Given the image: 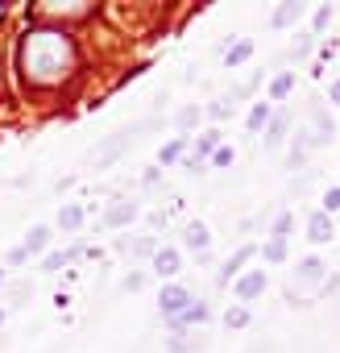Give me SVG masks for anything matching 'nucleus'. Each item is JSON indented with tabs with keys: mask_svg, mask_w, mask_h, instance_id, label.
I'll use <instances>...</instances> for the list:
<instances>
[{
	"mask_svg": "<svg viewBox=\"0 0 340 353\" xmlns=\"http://www.w3.org/2000/svg\"><path fill=\"white\" fill-rule=\"evenodd\" d=\"M323 270H328V266H323L319 258H303L295 274H299V283H319V279H323Z\"/></svg>",
	"mask_w": 340,
	"mask_h": 353,
	"instance_id": "nucleus-15",
	"label": "nucleus"
},
{
	"mask_svg": "<svg viewBox=\"0 0 340 353\" xmlns=\"http://www.w3.org/2000/svg\"><path fill=\"white\" fill-rule=\"evenodd\" d=\"M328 100H332V104H340V79H336V83L328 88Z\"/></svg>",
	"mask_w": 340,
	"mask_h": 353,
	"instance_id": "nucleus-35",
	"label": "nucleus"
},
{
	"mask_svg": "<svg viewBox=\"0 0 340 353\" xmlns=\"http://www.w3.org/2000/svg\"><path fill=\"white\" fill-rule=\"evenodd\" d=\"M262 291H266V270H249V274H241V279H237V299H241V303L257 299Z\"/></svg>",
	"mask_w": 340,
	"mask_h": 353,
	"instance_id": "nucleus-8",
	"label": "nucleus"
},
{
	"mask_svg": "<svg viewBox=\"0 0 340 353\" xmlns=\"http://www.w3.org/2000/svg\"><path fill=\"white\" fill-rule=\"evenodd\" d=\"M224 324H229V328H245V324H249V307H245V303L229 307V312H224Z\"/></svg>",
	"mask_w": 340,
	"mask_h": 353,
	"instance_id": "nucleus-22",
	"label": "nucleus"
},
{
	"mask_svg": "<svg viewBox=\"0 0 340 353\" xmlns=\"http://www.w3.org/2000/svg\"><path fill=\"white\" fill-rule=\"evenodd\" d=\"M311 46H315V38H311V34H299V42H295V50H290V54H295V59H307V54H311Z\"/></svg>",
	"mask_w": 340,
	"mask_h": 353,
	"instance_id": "nucleus-27",
	"label": "nucleus"
},
{
	"mask_svg": "<svg viewBox=\"0 0 340 353\" xmlns=\"http://www.w3.org/2000/svg\"><path fill=\"white\" fill-rule=\"evenodd\" d=\"M187 303H191V291H187V287H179V283H166V287L158 291V312H162L166 320H175Z\"/></svg>",
	"mask_w": 340,
	"mask_h": 353,
	"instance_id": "nucleus-2",
	"label": "nucleus"
},
{
	"mask_svg": "<svg viewBox=\"0 0 340 353\" xmlns=\"http://www.w3.org/2000/svg\"><path fill=\"white\" fill-rule=\"evenodd\" d=\"M183 154H187V137H175V141H166V145H162L158 162H162V166H170V162H179Z\"/></svg>",
	"mask_w": 340,
	"mask_h": 353,
	"instance_id": "nucleus-18",
	"label": "nucleus"
},
{
	"mask_svg": "<svg viewBox=\"0 0 340 353\" xmlns=\"http://www.w3.org/2000/svg\"><path fill=\"white\" fill-rule=\"evenodd\" d=\"M79 225H83V208H79V204H63V208H59V229H63V233H75Z\"/></svg>",
	"mask_w": 340,
	"mask_h": 353,
	"instance_id": "nucleus-13",
	"label": "nucleus"
},
{
	"mask_svg": "<svg viewBox=\"0 0 340 353\" xmlns=\"http://www.w3.org/2000/svg\"><path fill=\"white\" fill-rule=\"evenodd\" d=\"M183 245H187L191 254H200V258H204V254H208V245H212L208 225H204V221H187V225H183Z\"/></svg>",
	"mask_w": 340,
	"mask_h": 353,
	"instance_id": "nucleus-6",
	"label": "nucleus"
},
{
	"mask_svg": "<svg viewBox=\"0 0 340 353\" xmlns=\"http://www.w3.org/2000/svg\"><path fill=\"white\" fill-rule=\"evenodd\" d=\"M290 233V212H282L278 221H274V237H286Z\"/></svg>",
	"mask_w": 340,
	"mask_h": 353,
	"instance_id": "nucleus-29",
	"label": "nucleus"
},
{
	"mask_svg": "<svg viewBox=\"0 0 340 353\" xmlns=\"http://www.w3.org/2000/svg\"><path fill=\"white\" fill-rule=\"evenodd\" d=\"M208 117H212V121H224V117H233V100H229V96L212 100V104H208Z\"/></svg>",
	"mask_w": 340,
	"mask_h": 353,
	"instance_id": "nucleus-23",
	"label": "nucleus"
},
{
	"mask_svg": "<svg viewBox=\"0 0 340 353\" xmlns=\"http://www.w3.org/2000/svg\"><path fill=\"white\" fill-rule=\"evenodd\" d=\"M328 21H332V9H319V13H315V30H323Z\"/></svg>",
	"mask_w": 340,
	"mask_h": 353,
	"instance_id": "nucleus-33",
	"label": "nucleus"
},
{
	"mask_svg": "<svg viewBox=\"0 0 340 353\" xmlns=\"http://www.w3.org/2000/svg\"><path fill=\"white\" fill-rule=\"evenodd\" d=\"M0 287H5V270H0Z\"/></svg>",
	"mask_w": 340,
	"mask_h": 353,
	"instance_id": "nucleus-37",
	"label": "nucleus"
},
{
	"mask_svg": "<svg viewBox=\"0 0 340 353\" xmlns=\"http://www.w3.org/2000/svg\"><path fill=\"white\" fill-rule=\"evenodd\" d=\"M299 17H303V5H282V9L270 17V26H274V30H286V26H295Z\"/></svg>",
	"mask_w": 340,
	"mask_h": 353,
	"instance_id": "nucleus-16",
	"label": "nucleus"
},
{
	"mask_svg": "<svg viewBox=\"0 0 340 353\" xmlns=\"http://www.w3.org/2000/svg\"><path fill=\"white\" fill-rule=\"evenodd\" d=\"M262 254H266V262H282L286 258V237H270Z\"/></svg>",
	"mask_w": 340,
	"mask_h": 353,
	"instance_id": "nucleus-21",
	"label": "nucleus"
},
{
	"mask_svg": "<svg viewBox=\"0 0 340 353\" xmlns=\"http://www.w3.org/2000/svg\"><path fill=\"white\" fill-rule=\"evenodd\" d=\"M145 287V274H125V291H141Z\"/></svg>",
	"mask_w": 340,
	"mask_h": 353,
	"instance_id": "nucleus-32",
	"label": "nucleus"
},
{
	"mask_svg": "<svg viewBox=\"0 0 340 353\" xmlns=\"http://www.w3.org/2000/svg\"><path fill=\"white\" fill-rule=\"evenodd\" d=\"M216 150H220V129H208V133L200 137V145H195V154H191V158H200V162H204V158H212Z\"/></svg>",
	"mask_w": 340,
	"mask_h": 353,
	"instance_id": "nucleus-17",
	"label": "nucleus"
},
{
	"mask_svg": "<svg viewBox=\"0 0 340 353\" xmlns=\"http://www.w3.org/2000/svg\"><path fill=\"white\" fill-rule=\"evenodd\" d=\"M332 237H336L332 216H328V212H315V216L307 221V241H311V245H328Z\"/></svg>",
	"mask_w": 340,
	"mask_h": 353,
	"instance_id": "nucleus-7",
	"label": "nucleus"
},
{
	"mask_svg": "<svg viewBox=\"0 0 340 353\" xmlns=\"http://www.w3.org/2000/svg\"><path fill=\"white\" fill-rule=\"evenodd\" d=\"M270 121H274V108H270V104H262V100H257V104H253V108H249V133H262V129H266V125H270Z\"/></svg>",
	"mask_w": 340,
	"mask_h": 353,
	"instance_id": "nucleus-14",
	"label": "nucleus"
},
{
	"mask_svg": "<svg viewBox=\"0 0 340 353\" xmlns=\"http://www.w3.org/2000/svg\"><path fill=\"white\" fill-rule=\"evenodd\" d=\"M212 162H216V166H233V150H224V145H220V150L212 154Z\"/></svg>",
	"mask_w": 340,
	"mask_h": 353,
	"instance_id": "nucleus-30",
	"label": "nucleus"
},
{
	"mask_svg": "<svg viewBox=\"0 0 340 353\" xmlns=\"http://www.w3.org/2000/svg\"><path fill=\"white\" fill-rule=\"evenodd\" d=\"M286 137V117H274L270 125H266V145H278Z\"/></svg>",
	"mask_w": 340,
	"mask_h": 353,
	"instance_id": "nucleus-20",
	"label": "nucleus"
},
{
	"mask_svg": "<svg viewBox=\"0 0 340 353\" xmlns=\"http://www.w3.org/2000/svg\"><path fill=\"white\" fill-rule=\"evenodd\" d=\"M290 88H295V75H290V71H282V75L270 83V96H274V100H282V96H290Z\"/></svg>",
	"mask_w": 340,
	"mask_h": 353,
	"instance_id": "nucleus-19",
	"label": "nucleus"
},
{
	"mask_svg": "<svg viewBox=\"0 0 340 353\" xmlns=\"http://www.w3.org/2000/svg\"><path fill=\"white\" fill-rule=\"evenodd\" d=\"M200 117H204L200 108H179V117H175V125H179V129H191V125H200Z\"/></svg>",
	"mask_w": 340,
	"mask_h": 353,
	"instance_id": "nucleus-26",
	"label": "nucleus"
},
{
	"mask_svg": "<svg viewBox=\"0 0 340 353\" xmlns=\"http://www.w3.org/2000/svg\"><path fill=\"white\" fill-rule=\"evenodd\" d=\"M137 212H141L137 200H112V204L104 208V225H108V229H125L129 221H137Z\"/></svg>",
	"mask_w": 340,
	"mask_h": 353,
	"instance_id": "nucleus-5",
	"label": "nucleus"
},
{
	"mask_svg": "<svg viewBox=\"0 0 340 353\" xmlns=\"http://www.w3.org/2000/svg\"><path fill=\"white\" fill-rule=\"evenodd\" d=\"M323 212L332 216V212H340V188H332L328 196H323Z\"/></svg>",
	"mask_w": 340,
	"mask_h": 353,
	"instance_id": "nucleus-28",
	"label": "nucleus"
},
{
	"mask_svg": "<svg viewBox=\"0 0 340 353\" xmlns=\"http://www.w3.org/2000/svg\"><path fill=\"white\" fill-rule=\"evenodd\" d=\"M332 133H336V125L315 108L311 112V125H307V137H311V145H323V141H332Z\"/></svg>",
	"mask_w": 340,
	"mask_h": 353,
	"instance_id": "nucleus-9",
	"label": "nucleus"
},
{
	"mask_svg": "<svg viewBox=\"0 0 340 353\" xmlns=\"http://www.w3.org/2000/svg\"><path fill=\"white\" fill-rule=\"evenodd\" d=\"M71 67V42L59 30H38L25 38V75L34 79H59Z\"/></svg>",
	"mask_w": 340,
	"mask_h": 353,
	"instance_id": "nucleus-1",
	"label": "nucleus"
},
{
	"mask_svg": "<svg viewBox=\"0 0 340 353\" xmlns=\"http://www.w3.org/2000/svg\"><path fill=\"white\" fill-rule=\"evenodd\" d=\"M71 258H75V250H71V254H46V262H42V270H46V274H54V270H63V266H67Z\"/></svg>",
	"mask_w": 340,
	"mask_h": 353,
	"instance_id": "nucleus-24",
	"label": "nucleus"
},
{
	"mask_svg": "<svg viewBox=\"0 0 340 353\" xmlns=\"http://www.w3.org/2000/svg\"><path fill=\"white\" fill-rule=\"evenodd\" d=\"M21 250H25L30 258H34V254H46V250H50V229H46V225H34V229L25 233Z\"/></svg>",
	"mask_w": 340,
	"mask_h": 353,
	"instance_id": "nucleus-10",
	"label": "nucleus"
},
{
	"mask_svg": "<svg viewBox=\"0 0 340 353\" xmlns=\"http://www.w3.org/2000/svg\"><path fill=\"white\" fill-rule=\"evenodd\" d=\"M208 320V303H200V299H191L175 320H170V324H175V328H187V324H204Z\"/></svg>",
	"mask_w": 340,
	"mask_h": 353,
	"instance_id": "nucleus-12",
	"label": "nucleus"
},
{
	"mask_svg": "<svg viewBox=\"0 0 340 353\" xmlns=\"http://www.w3.org/2000/svg\"><path fill=\"white\" fill-rule=\"evenodd\" d=\"M149 262H153V274H158V279H175V274L183 270V254H179L175 245H158V254H153Z\"/></svg>",
	"mask_w": 340,
	"mask_h": 353,
	"instance_id": "nucleus-4",
	"label": "nucleus"
},
{
	"mask_svg": "<svg viewBox=\"0 0 340 353\" xmlns=\"http://www.w3.org/2000/svg\"><path fill=\"white\" fill-rule=\"evenodd\" d=\"M158 179H162V170H158V166H149V170H145V188H153Z\"/></svg>",
	"mask_w": 340,
	"mask_h": 353,
	"instance_id": "nucleus-34",
	"label": "nucleus"
},
{
	"mask_svg": "<svg viewBox=\"0 0 340 353\" xmlns=\"http://www.w3.org/2000/svg\"><path fill=\"white\" fill-rule=\"evenodd\" d=\"M25 262H30V254H25L21 245H17V250H9V266H25Z\"/></svg>",
	"mask_w": 340,
	"mask_h": 353,
	"instance_id": "nucleus-31",
	"label": "nucleus"
},
{
	"mask_svg": "<svg viewBox=\"0 0 340 353\" xmlns=\"http://www.w3.org/2000/svg\"><path fill=\"white\" fill-rule=\"evenodd\" d=\"M249 54H253V46H249V42H237V46L229 50V67H241Z\"/></svg>",
	"mask_w": 340,
	"mask_h": 353,
	"instance_id": "nucleus-25",
	"label": "nucleus"
},
{
	"mask_svg": "<svg viewBox=\"0 0 340 353\" xmlns=\"http://www.w3.org/2000/svg\"><path fill=\"white\" fill-rule=\"evenodd\" d=\"M0 328H5V307H0Z\"/></svg>",
	"mask_w": 340,
	"mask_h": 353,
	"instance_id": "nucleus-36",
	"label": "nucleus"
},
{
	"mask_svg": "<svg viewBox=\"0 0 340 353\" xmlns=\"http://www.w3.org/2000/svg\"><path fill=\"white\" fill-rule=\"evenodd\" d=\"M137 129H145V125H133V129H120V133H112V137H108V141L96 150V166H108V162H116V158L125 154V145L133 141V133H137Z\"/></svg>",
	"mask_w": 340,
	"mask_h": 353,
	"instance_id": "nucleus-3",
	"label": "nucleus"
},
{
	"mask_svg": "<svg viewBox=\"0 0 340 353\" xmlns=\"http://www.w3.org/2000/svg\"><path fill=\"white\" fill-rule=\"evenodd\" d=\"M249 258H253V245H241V250H237V254H233V258L224 262V270L216 274V283H233V279L241 274V266H245Z\"/></svg>",
	"mask_w": 340,
	"mask_h": 353,
	"instance_id": "nucleus-11",
	"label": "nucleus"
}]
</instances>
